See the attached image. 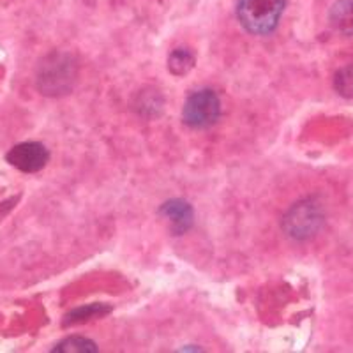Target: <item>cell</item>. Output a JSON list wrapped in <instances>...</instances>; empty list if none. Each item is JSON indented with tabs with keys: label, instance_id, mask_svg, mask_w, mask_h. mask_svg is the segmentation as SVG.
<instances>
[{
	"label": "cell",
	"instance_id": "cell-1",
	"mask_svg": "<svg viewBox=\"0 0 353 353\" xmlns=\"http://www.w3.org/2000/svg\"><path fill=\"white\" fill-rule=\"evenodd\" d=\"M286 8V0H239L237 14L249 32L269 34L277 27Z\"/></svg>",
	"mask_w": 353,
	"mask_h": 353
},
{
	"label": "cell",
	"instance_id": "cell-2",
	"mask_svg": "<svg viewBox=\"0 0 353 353\" xmlns=\"http://www.w3.org/2000/svg\"><path fill=\"white\" fill-rule=\"evenodd\" d=\"M321 225H323V212H321L320 205H316L314 201H301V203L293 205L283 221L285 232L297 241H305V239L316 235Z\"/></svg>",
	"mask_w": 353,
	"mask_h": 353
},
{
	"label": "cell",
	"instance_id": "cell-3",
	"mask_svg": "<svg viewBox=\"0 0 353 353\" xmlns=\"http://www.w3.org/2000/svg\"><path fill=\"white\" fill-rule=\"evenodd\" d=\"M221 115V101L210 88L191 94L184 105V122L194 129L210 128Z\"/></svg>",
	"mask_w": 353,
	"mask_h": 353
},
{
	"label": "cell",
	"instance_id": "cell-4",
	"mask_svg": "<svg viewBox=\"0 0 353 353\" xmlns=\"http://www.w3.org/2000/svg\"><path fill=\"white\" fill-rule=\"evenodd\" d=\"M48 150L43 143L37 141H27V143H20L17 147H12L8 152L6 159L11 163L14 168L21 170L25 173L39 172L48 163Z\"/></svg>",
	"mask_w": 353,
	"mask_h": 353
},
{
	"label": "cell",
	"instance_id": "cell-5",
	"mask_svg": "<svg viewBox=\"0 0 353 353\" xmlns=\"http://www.w3.org/2000/svg\"><path fill=\"white\" fill-rule=\"evenodd\" d=\"M64 55H55L53 61L44 64L39 74V87L44 94H59L69 88L72 81L71 62H64Z\"/></svg>",
	"mask_w": 353,
	"mask_h": 353
},
{
	"label": "cell",
	"instance_id": "cell-6",
	"mask_svg": "<svg viewBox=\"0 0 353 353\" xmlns=\"http://www.w3.org/2000/svg\"><path fill=\"white\" fill-rule=\"evenodd\" d=\"M161 214L172 223V228L176 235H182V233L188 232L191 228V225H193V209H191V205L182 200L166 201L161 207Z\"/></svg>",
	"mask_w": 353,
	"mask_h": 353
},
{
	"label": "cell",
	"instance_id": "cell-7",
	"mask_svg": "<svg viewBox=\"0 0 353 353\" xmlns=\"http://www.w3.org/2000/svg\"><path fill=\"white\" fill-rule=\"evenodd\" d=\"M330 23L337 32L353 36V0H339L332 6Z\"/></svg>",
	"mask_w": 353,
	"mask_h": 353
},
{
	"label": "cell",
	"instance_id": "cell-8",
	"mask_svg": "<svg viewBox=\"0 0 353 353\" xmlns=\"http://www.w3.org/2000/svg\"><path fill=\"white\" fill-rule=\"evenodd\" d=\"M193 65H194V57L189 50L179 48L170 55V71H172L173 74L182 77V74L191 71Z\"/></svg>",
	"mask_w": 353,
	"mask_h": 353
},
{
	"label": "cell",
	"instance_id": "cell-9",
	"mask_svg": "<svg viewBox=\"0 0 353 353\" xmlns=\"http://www.w3.org/2000/svg\"><path fill=\"white\" fill-rule=\"evenodd\" d=\"M55 353H96L97 348L92 341H88L85 337H69L64 339L61 345L53 348Z\"/></svg>",
	"mask_w": 353,
	"mask_h": 353
},
{
	"label": "cell",
	"instance_id": "cell-10",
	"mask_svg": "<svg viewBox=\"0 0 353 353\" xmlns=\"http://www.w3.org/2000/svg\"><path fill=\"white\" fill-rule=\"evenodd\" d=\"M334 88L341 94L343 97L353 99V65L339 69L334 77Z\"/></svg>",
	"mask_w": 353,
	"mask_h": 353
}]
</instances>
